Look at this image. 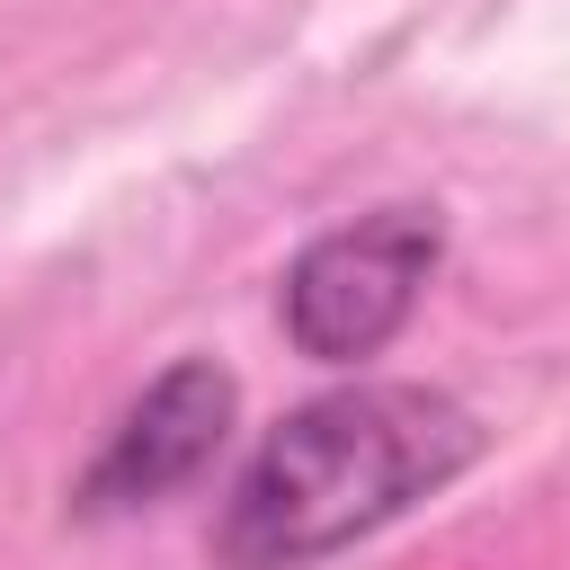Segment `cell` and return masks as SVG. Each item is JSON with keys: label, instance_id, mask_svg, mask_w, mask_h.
I'll return each mask as SVG.
<instances>
[{"label": "cell", "instance_id": "1", "mask_svg": "<svg viewBox=\"0 0 570 570\" xmlns=\"http://www.w3.org/2000/svg\"><path fill=\"white\" fill-rule=\"evenodd\" d=\"M481 419L401 374H356L338 392L294 401L249 463L232 472L214 508V561L223 570H312L365 534H383L401 508L436 499L454 472H472Z\"/></svg>", "mask_w": 570, "mask_h": 570}, {"label": "cell", "instance_id": "2", "mask_svg": "<svg viewBox=\"0 0 570 570\" xmlns=\"http://www.w3.org/2000/svg\"><path fill=\"white\" fill-rule=\"evenodd\" d=\"M436 258H445L436 205H374V214H356V223L312 232V240L285 258L276 321H285V338H294L312 365L383 356V347L401 338V321L419 312Z\"/></svg>", "mask_w": 570, "mask_h": 570}, {"label": "cell", "instance_id": "3", "mask_svg": "<svg viewBox=\"0 0 570 570\" xmlns=\"http://www.w3.org/2000/svg\"><path fill=\"white\" fill-rule=\"evenodd\" d=\"M232 419H240L232 365H214V356L160 365V374L125 401V419L107 428V445L80 463L71 517H134V508L178 499L187 481L214 472V454L232 445Z\"/></svg>", "mask_w": 570, "mask_h": 570}]
</instances>
